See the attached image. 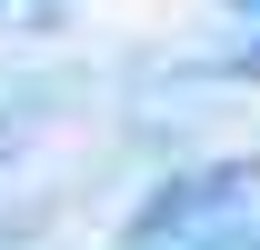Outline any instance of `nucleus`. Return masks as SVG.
Wrapping results in <instances>:
<instances>
[{
    "instance_id": "nucleus-1",
    "label": "nucleus",
    "mask_w": 260,
    "mask_h": 250,
    "mask_svg": "<svg viewBox=\"0 0 260 250\" xmlns=\"http://www.w3.org/2000/svg\"><path fill=\"white\" fill-rule=\"evenodd\" d=\"M230 10H240V20H260V0H230Z\"/></svg>"
}]
</instances>
